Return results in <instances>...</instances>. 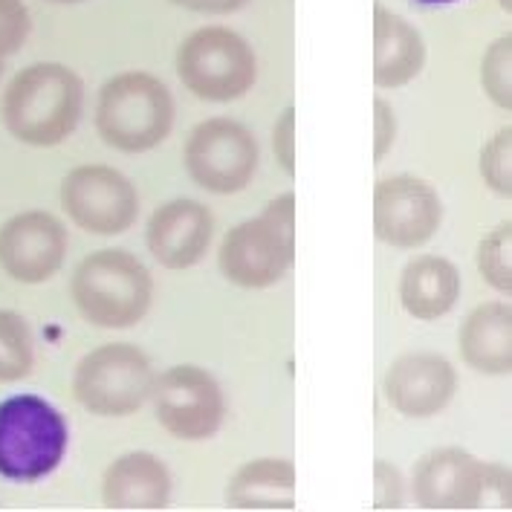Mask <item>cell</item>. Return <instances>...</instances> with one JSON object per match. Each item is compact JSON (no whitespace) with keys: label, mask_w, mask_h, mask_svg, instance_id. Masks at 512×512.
<instances>
[{"label":"cell","mask_w":512,"mask_h":512,"mask_svg":"<svg viewBox=\"0 0 512 512\" xmlns=\"http://www.w3.org/2000/svg\"><path fill=\"white\" fill-rule=\"evenodd\" d=\"M81 110L84 81L58 61H38L15 73L0 102L6 131L32 148H53L73 136Z\"/></svg>","instance_id":"6da1fadb"},{"label":"cell","mask_w":512,"mask_h":512,"mask_svg":"<svg viewBox=\"0 0 512 512\" xmlns=\"http://www.w3.org/2000/svg\"><path fill=\"white\" fill-rule=\"evenodd\" d=\"M296 264V194H278L258 217L232 226L217 249L220 275L241 290H270Z\"/></svg>","instance_id":"7a4b0ae2"},{"label":"cell","mask_w":512,"mask_h":512,"mask_svg":"<svg viewBox=\"0 0 512 512\" xmlns=\"http://www.w3.org/2000/svg\"><path fill=\"white\" fill-rule=\"evenodd\" d=\"M70 296L84 322L105 330L139 324L154 301V275L128 249H99L70 278Z\"/></svg>","instance_id":"3957f363"},{"label":"cell","mask_w":512,"mask_h":512,"mask_svg":"<svg viewBox=\"0 0 512 512\" xmlns=\"http://www.w3.org/2000/svg\"><path fill=\"white\" fill-rule=\"evenodd\" d=\"M174 96L168 84L145 70H128L102 84L96 99V131L119 154H148L174 128Z\"/></svg>","instance_id":"277c9868"},{"label":"cell","mask_w":512,"mask_h":512,"mask_svg":"<svg viewBox=\"0 0 512 512\" xmlns=\"http://www.w3.org/2000/svg\"><path fill=\"white\" fill-rule=\"evenodd\" d=\"M70 446V426L50 400L15 394L0 400V478L35 484L53 475Z\"/></svg>","instance_id":"5b68a950"},{"label":"cell","mask_w":512,"mask_h":512,"mask_svg":"<svg viewBox=\"0 0 512 512\" xmlns=\"http://www.w3.org/2000/svg\"><path fill=\"white\" fill-rule=\"evenodd\" d=\"M177 79L191 96L226 105L243 99L258 81V55L241 32L229 27H200L183 38L174 55Z\"/></svg>","instance_id":"8992f818"},{"label":"cell","mask_w":512,"mask_h":512,"mask_svg":"<svg viewBox=\"0 0 512 512\" xmlns=\"http://www.w3.org/2000/svg\"><path fill=\"white\" fill-rule=\"evenodd\" d=\"M154 365L131 342H110L87 356L73 371V397L96 417H131L151 400Z\"/></svg>","instance_id":"52a82bcc"},{"label":"cell","mask_w":512,"mask_h":512,"mask_svg":"<svg viewBox=\"0 0 512 512\" xmlns=\"http://www.w3.org/2000/svg\"><path fill=\"white\" fill-rule=\"evenodd\" d=\"M258 139L255 134L226 116L200 122L186 139L183 165L191 183L212 194H238L258 171Z\"/></svg>","instance_id":"ba28073f"},{"label":"cell","mask_w":512,"mask_h":512,"mask_svg":"<svg viewBox=\"0 0 512 512\" xmlns=\"http://www.w3.org/2000/svg\"><path fill=\"white\" fill-rule=\"evenodd\" d=\"M151 405L162 429L186 443L212 440L226 417L223 388L200 365H174L160 374L151 391Z\"/></svg>","instance_id":"9c48e42d"},{"label":"cell","mask_w":512,"mask_h":512,"mask_svg":"<svg viewBox=\"0 0 512 512\" xmlns=\"http://www.w3.org/2000/svg\"><path fill=\"white\" fill-rule=\"evenodd\" d=\"M61 209L90 235H122L139 217V191L110 165H79L61 180Z\"/></svg>","instance_id":"30bf717a"},{"label":"cell","mask_w":512,"mask_h":512,"mask_svg":"<svg viewBox=\"0 0 512 512\" xmlns=\"http://www.w3.org/2000/svg\"><path fill=\"white\" fill-rule=\"evenodd\" d=\"M443 226V200L414 174L382 177L374 189V235L394 249H420Z\"/></svg>","instance_id":"8fae6325"},{"label":"cell","mask_w":512,"mask_h":512,"mask_svg":"<svg viewBox=\"0 0 512 512\" xmlns=\"http://www.w3.org/2000/svg\"><path fill=\"white\" fill-rule=\"evenodd\" d=\"M486 466L460 446L432 449L414 463L411 498L423 510H478L486 504Z\"/></svg>","instance_id":"7c38bea8"},{"label":"cell","mask_w":512,"mask_h":512,"mask_svg":"<svg viewBox=\"0 0 512 512\" xmlns=\"http://www.w3.org/2000/svg\"><path fill=\"white\" fill-rule=\"evenodd\" d=\"M67 229L50 212L32 209L0 226V270L21 284H44L64 267Z\"/></svg>","instance_id":"4fadbf2b"},{"label":"cell","mask_w":512,"mask_h":512,"mask_svg":"<svg viewBox=\"0 0 512 512\" xmlns=\"http://www.w3.org/2000/svg\"><path fill=\"white\" fill-rule=\"evenodd\" d=\"M455 391L458 371L440 353H403L388 365L382 377V394L388 405L408 420L437 417L455 400Z\"/></svg>","instance_id":"5bb4252c"},{"label":"cell","mask_w":512,"mask_h":512,"mask_svg":"<svg viewBox=\"0 0 512 512\" xmlns=\"http://www.w3.org/2000/svg\"><path fill=\"white\" fill-rule=\"evenodd\" d=\"M215 238V215L200 200L177 197L162 203L148 217L145 246L151 258L165 270L197 267Z\"/></svg>","instance_id":"9a60e30c"},{"label":"cell","mask_w":512,"mask_h":512,"mask_svg":"<svg viewBox=\"0 0 512 512\" xmlns=\"http://www.w3.org/2000/svg\"><path fill=\"white\" fill-rule=\"evenodd\" d=\"M171 469L154 452H128L102 475V504L108 510H165L171 501Z\"/></svg>","instance_id":"2e32d148"},{"label":"cell","mask_w":512,"mask_h":512,"mask_svg":"<svg viewBox=\"0 0 512 512\" xmlns=\"http://www.w3.org/2000/svg\"><path fill=\"white\" fill-rule=\"evenodd\" d=\"M426 38L408 18L388 6H374V84L400 90L426 67Z\"/></svg>","instance_id":"e0dca14e"},{"label":"cell","mask_w":512,"mask_h":512,"mask_svg":"<svg viewBox=\"0 0 512 512\" xmlns=\"http://www.w3.org/2000/svg\"><path fill=\"white\" fill-rule=\"evenodd\" d=\"M460 359L486 377L512 374V307L510 301L478 304L458 330Z\"/></svg>","instance_id":"ac0fdd59"},{"label":"cell","mask_w":512,"mask_h":512,"mask_svg":"<svg viewBox=\"0 0 512 512\" xmlns=\"http://www.w3.org/2000/svg\"><path fill=\"white\" fill-rule=\"evenodd\" d=\"M463 281L443 255H414L400 275V304L417 322H437L458 304Z\"/></svg>","instance_id":"d6986e66"},{"label":"cell","mask_w":512,"mask_h":512,"mask_svg":"<svg viewBox=\"0 0 512 512\" xmlns=\"http://www.w3.org/2000/svg\"><path fill=\"white\" fill-rule=\"evenodd\" d=\"M223 495L235 510H296V463L290 458L249 460L229 478Z\"/></svg>","instance_id":"ffe728a7"},{"label":"cell","mask_w":512,"mask_h":512,"mask_svg":"<svg viewBox=\"0 0 512 512\" xmlns=\"http://www.w3.org/2000/svg\"><path fill=\"white\" fill-rule=\"evenodd\" d=\"M35 365V336L15 310H0V382H21Z\"/></svg>","instance_id":"44dd1931"},{"label":"cell","mask_w":512,"mask_h":512,"mask_svg":"<svg viewBox=\"0 0 512 512\" xmlns=\"http://www.w3.org/2000/svg\"><path fill=\"white\" fill-rule=\"evenodd\" d=\"M475 267L495 293L512 296V220L498 223L478 241Z\"/></svg>","instance_id":"7402d4cb"},{"label":"cell","mask_w":512,"mask_h":512,"mask_svg":"<svg viewBox=\"0 0 512 512\" xmlns=\"http://www.w3.org/2000/svg\"><path fill=\"white\" fill-rule=\"evenodd\" d=\"M481 87L495 108L512 110V32L495 38L481 58Z\"/></svg>","instance_id":"603a6c76"},{"label":"cell","mask_w":512,"mask_h":512,"mask_svg":"<svg viewBox=\"0 0 512 512\" xmlns=\"http://www.w3.org/2000/svg\"><path fill=\"white\" fill-rule=\"evenodd\" d=\"M481 180L486 189L495 191L498 197H512V125L495 131V136L481 148Z\"/></svg>","instance_id":"cb8c5ba5"},{"label":"cell","mask_w":512,"mask_h":512,"mask_svg":"<svg viewBox=\"0 0 512 512\" xmlns=\"http://www.w3.org/2000/svg\"><path fill=\"white\" fill-rule=\"evenodd\" d=\"M32 18L24 0H0V61L15 55L29 38Z\"/></svg>","instance_id":"d4e9b609"},{"label":"cell","mask_w":512,"mask_h":512,"mask_svg":"<svg viewBox=\"0 0 512 512\" xmlns=\"http://www.w3.org/2000/svg\"><path fill=\"white\" fill-rule=\"evenodd\" d=\"M405 498H408V486H405L400 466H394L391 460H377L374 463V507L400 510Z\"/></svg>","instance_id":"484cf974"},{"label":"cell","mask_w":512,"mask_h":512,"mask_svg":"<svg viewBox=\"0 0 512 512\" xmlns=\"http://www.w3.org/2000/svg\"><path fill=\"white\" fill-rule=\"evenodd\" d=\"M272 154L287 177H296V108H287L272 125Z\"/></svg>","instance_id":"4316f807"},{"label":"cell","mask_w":512,"mask_h":512,"mask_svg":"<svg viewBox=\"0 0 512 512\" xmlns=\"http://www.w3.org/2000/svg\"><path fill=\"white\" fill-rule=\"evenodd\" d=\"M394 142H397V113L385 99H374V162L385 160Z\"/></svg>","instance_id":"83f0119b"},{"label":"cell","mask_w":512,"mask_h":512,"mask_svg":"<svg viewBox=\"0 0 512 512\" xmlns=\"http://www.w3.org/2000/svg\"><path fill=\"white\" fill-rule=\"evenodd\" d=\"M171 3L197 15H235L249 0H171Z\"/></svg>","instance_id":"f1b7e54d"},{"label":"cell","mask_w":512,"mask_h":512,"mask_svg":"<svg viewBox=\"0 0 512 512\" xmlns=\"http://www.w3.org/2000/svg\"><path fill=\"white\" fill-rule=\"evenodd\" d=\"M420 6H452V3H460V0H414Z\"/></svg>","instance_id":"f546056e"},{"label":"cell","mask_w":512,"mask_h":512,"mask_svg":"<svg viewBox=\"0 0 512 512\" xmlns=\"http://www.w3.org/2000/svg\"><path fill=\"white\" fill-rule=\"evenodd\" d=\"M498 6H501V9H504L507 15H510V12H512V0H498Z\"/></svg>","instance_id":"4dcf8cb0"},{"label":"cell","mask_w":512,"mask_h":512,"mask_svg":"<svg viewBox=\"0 0 512 512\" xmlns=\"http://www.w3.org/2000/svg\"><path fill=\"white\" fill-rule=\"evenodd\" d=\"M50 3H61V6H70V3H84V0H50Z\"/></svg>","instance_id":"1f68e13d"},{"label":"cell","mask_w":512,"mask_h":512,"mask_svg":"<svg viewBox=\"0 0 512 512\" xmlns=\"http://www.w3.org/2000/svg\"><path fill=\"white\" fill-rule=\"evenodd\" d=\"M0 76H3V61H0Z\"/></svg>","instance_id":"d6a6232c"}]
</instances>
